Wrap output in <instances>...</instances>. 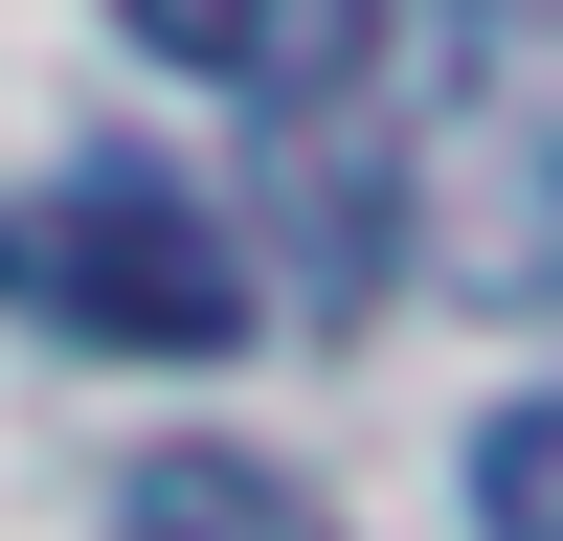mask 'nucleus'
I'll list each match as a JSON object with an SVG mask.
<instances>
[{
	"label": "nucleus",
	"instance_id": "1",
	"mask_svg": "<svg viewBox=\"0 0 563 541\" xmlns=\"http://www.w3.org/2000/svg\"><path fill=\"white\" fill-rule=\"evenodd\" d=\"M406 180V270L474 316H563V23H519V0H429V90L384 113Z\"/></svg>",
	"mask_w": 563,
	"mask_h": 541
},
{
	"label": "nucleus",
	"instance_id": "2",
	"mask_svg": "<svg viewBox=\"0 0 563 541\" xmlns=\"http://www.w3.org/2000/svg\"><path fill=\"white\" fill-rule=\"evenodd\" d=\"M0 294H23L45 339H90V361H225L249 339V249H225V203H180L158 158H68L0 225Z\"/></svg>",
	"mask_w": 563,
	"mask_h": 541
},
{
	"label": "nucleus",
	"instance_id": "3",
	"mask_svg": "<svg viewBox=\"0 0 563 541\" xmlns=\"http://www.w3.org/2000/svg\"><path fill=\"white\" fill-rule=\"evenodd\" d=\"M158 68H225V90H316V68H361V0H113Z\"/></svg>",
	"mask_w": 563,
	"mask_h": 541
},
{
	"label": "nucleus",
	"instance_id": "4",
	"mask_svg": "<svg viewBox=\"0 0 563 541\" xmlns=\"http://www.w3.org/2000/svg\"><path fill=\"white\" fill-rule=\"evenodd\" d=\"M474 496H496V541H563V406H496Z\"/></svg>",
	"mask_w": 563,
	"mask_h": 541
}]
</instances>
